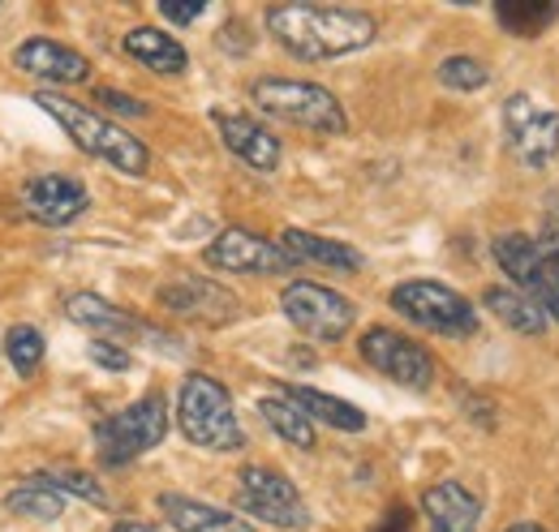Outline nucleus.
Masks as SVG:
<instances>
[{
  "label": "nucleus",
  "instance_id": "72a5a7b5",
  "mask_svg": "<svg viewBox=\"0 0 559 532\" xmlns=\"http://www.w3.org/2000/svg\"><path fill=\"white\" fill-rule=\"evenodd\" d=\"M112 532H164V529H155V524H134V520H130V524H117Z\"/></svg>",
  "mask_w": 559,
  "mask_h": 532
},
{
  "label": "nucleus",
  "instance_id": "1a4fd4ad",
  "mask_svg": "<svg viewBox=\"0 0 559 532\" xmlns=\"http://www.w3.org/2000/svg\"><path fill=\"white\" fill-rule=\"evenodd\" d=\"M237 503H241V511H250L254 520H263L272 529H310V511H306L297 485L267 464H246L237 472Z\"/></svg>",
  "mask_w": 559,
  "mask_h": 532
},
{
  "label": "nucleus",
  "instance_id": "4468645a",
  "mask_svg": "<svg viewBox=\"0 0 559 532\" xmlns=\"http://www.w3.org/2000/svg\"><path fill=\"white\" fill-rule=\"evenodd\" d=\"M86 206H91L86 185L73 177H61V172H44L22 185V210L44 228H66Z\"/></svg>",
  "mask_w": 559,
  "mask_h": 532
},
{
  "label": "nucleus",
  "instance_id": "f3484780",
  "mask_svg": "<svg viewBox=\"0 0 559 532\" xmlns=\"http://www.w3.org/2000/svg\"><path fill=\"white\" fill-rule=\"evenodd\" d=\"M421 511L430 520V532H478L483 524V503L461 481H435L421 494Z\"/></svg>",
  "mask_w": 559,
  "mask_h": 532
},
{
  "label": "nucleus",
  "instance_id": "f257e3e1",
  "mask_svg": "<svg viewBox=\"0 0 559 532\" xmlns=\"http://www.w3.org/2000/svg\"><path fill=\"white\" fill-rule=\"evenodd\" d=\"M267 31L297 61H336L361 52L374 39L379 22L366 9H345V4H272Z\"/></svg>",
  "mask_w": 559,
  "mask_h": 532
},
{
  "label": "nucleus",
  "instance_id": "412c9836",
  "mask_svg": "<svg viewBox=\"0 0 559 532\" xmlns=\"http://www.w3.org/2000/svg\"><path fill=\"white\" fill-rule=\"evenodd\" d=\"M280 245L293 254V263H314V266H328V270H361L366 258L345 245V241H332V237H314V232H301V228H284Z\"/></svg>",
  "mask_w": 559,
  "mask_h": 532
},
{
  "label": "nucleus",
  "instance_id": "20e7f679",
  "mask_svg": "<svg viewBox=\"0 0 559 532\" xmlns=\"http://www.w3.org/2000/svg\"><path fill=\"white\" fill-rule=\"evenodd\" d=\"M177 425L203 451H241L246 447V430H241V421L233 412V396L211 374H190L181 383Z\"/></svg>",
  "mask_w": 559,
  "mask_h": 532
},
{
  "label": "nucleus",
  "instance_id": "c85d7f7f",
  "mask_svg": "<svg viewBox=\"0 0 559 532\" xmlns=\"http://www.w3.org/2000/svg\"><path fill=\"white\" fill-rule=\"evenodd\" d=\"M439 82L452 86V90H483L490 82V69L478 57H448L439 65Z\"/></svg>",
  "mask_w": 559,
  "mask_h": 532
},
{
  "label": "nucleus",
  "instance_id": "7ed1b4c3",
  "mask_svg": "<svg viewBox=\"0 0 559 532\" xmlns=\"http://www.w3.org/2000/svg\"><path fill=\"white\" fill-rule=\"evenodd\" d=\"M250 99L284 125L297 130L323 133V137H345L349 133V117L341 108V99L314 82H297V77H259L250 86Z\"/></svg>",
  "mask_w": 559,
  "mask_h": 532
},
{
  "label": "nucleus",
  "instance_id": "aec40b11",
  "mask_svg": "<svg viewBox=\"0 0 559 532\" xmlns=\"http://www.w3.org/2000/svg\"><path fill=\"white\" fill-rule=\"evenodd\" d=\"M121 48H126V57H134L139 65L155 69V73H186L190 69V52L168 35V31H159V26H134L126 39H121Z\"/></svg>",
  "mask_w": 559,
  "mask_h": 532
},
{
  "label": "nucleus",
  "instance_id": "5701e85b",
  "mask_svg": "<svg viewBox=\"0 0 559 532\" xmlns=\"http://www.w3.org/2000/svg\"><path fill=\"white\" fill-rule=\"evenodd\" d=\"M483 305H487L503 327H512L516 335H543L547 331V323H551L547 310H543L530 292H521V288H487Z\"/></svg>",
  "mask_w": 559,
  "mask_h": 532
},
{
  "label": "nucleus",
  "instance_id": "f8f14e48",
  "mask_svg": "<svg viewBox=\"0 0 559 532\" xmlns=\"http://www.w3.org/2000/svg\"><path fill=\"white\" fill-rule=\"evenodd\" d=\"M503 137H508V150L525 168H547L559 155V112L534 104L530 95H508L503 99Z\"/></svg>",
  "mask_w": 559,
  "mask_h": 532
},
{
  "label": "nucleus",
  "instance_id": "6e6552de",
  "mask_svg": "<svg viewBox=\"0 0 559 532\" xmlns=\"http://www.w3.org/2000/svg\"><path fill=\"white\" fill-rule=\"evenodd\" d=\"M280 310H284V318L297 331L319 339V343H341L353 331V323H357V305H353L345 292L323 288V283H310V279L284 283Z\"/></svg>",
  "mask_w": 559,
  "mask_h": 532
},
{
  "label": "nucleus",
  "instance_id": "7c9ffc66",
  "mask_svg": "<svg viewBox=\"0 0 559 532\" xmlns=\"http://www.w3.org/2000/svg\"><path fill=\"white\" fill-rule=\"evenodd\" d=\"M95 104H104V108H112V112H121V117H146V104H139V99L126 95V90H112V86H99V90H95Z\"/></svg>",
  "mask_w": 559,
  "mask_h": 532
},
{
  "label": "nucleus",
  "instance_id": "0eeeda50",
  "mask_svg": "<svg viewBox=\"0 0 559 532\" xmlns=\"http://www.w3.org/2000/svg\"><path fill=\"white\" fill-rule=\"evenodd\" d=\"M392 310L430 335H452V339H469L478 331V314L474 305L452 292L448 283H435V279H409V283H396L392 288Z\"/></svg>",
  "mask_w": 559,
  "mask_h": 532
},
{
  "label": "nucleus",
  "instance_id": "c756f323",
  "mask_svg": "<svg viewBox=\"0 0 559 532\" xmlns=\"http://www.w3.org/2000/svg\"><path fill=\"white\" fill-rule=\"evenodd\" d=\"M91 361H95L99 370H112V374H126V370L134 365L130 348H121V343H108V339H95V343H91Z\"/></svg>",
  "mask_w": 559,
  "mask_h": 532
},
{
  "label": "nucleus",
  "instance_id": "ddd939ff",
  "mask_svg": "<svg viewBox=\"0 0 559 532\" xmlns=\"http://www.w3.org/2000/svg\"><path fill=\"white\" fill-rule=\"evenodd\" d=\"M207 266L228 270V275H293L297 263L280 241H263L250 228H224L207 250H203Z\"/></svg>",
  "mask_w": 559,
  "mask_h": 532
},
{
  "label": "nucleus",
  "instance_id": "473e14b6",
  "mask_svg": "<svg viewBox=\"0 0 559 532\" xmlns=\"http://www.w3.org/2000/svg\"><path fill=\"white\" fill-rule=\"evenodd\" d=\"M379 532H409V511H405V507L388 511V520H383V529Z\"/></svg>",
  "mask_w": 559,
  "mask_h": 532
},
{
  "label": "nucleus",
  "instance_id": "a878e982",
  "mask_svg": "<svg viewBox=\"0 0 559 532\" xmlns=\"http://www.w3.org/2000/svg\"><path fill=\"white\" fill-rule=\"evenodd\" d=\"M4 507H9L13 516L44 520V524H52V520H61V516H66V498H61L57 489H48V485L31 481V476H26V485H17V489H9V494H4Z\"/></svg>",
  "mask_w": 559,
  "mask_h": 532
},
{
  "label": "nucleus",
  "instance_id": "9d476101",
  "mask_svg": "<svg viewBox=\"0 0 559 532\" xmlns=\"http://www.w3.org/2000/svg\"><path fill=\"white\" fill-rule=\"evenodd\" d=\"M155 301L164 314L194 327H228L241 318L237 292H228L219 279H207V275H177L155 292Z\"/></svg>",
  "mask_w": 559,
  "mask_h": 532
},
{
  "label": "nucleus",
  "instance_id": "f03ea898",
  "mask_svg": "<svg viewBox=\"0 0 559 532\" xmlns=\"http://www.w3.org/2000/svg\"><path fill=\"white\" fill-rule=\"evenodd\" d=\"M35 104L61 125V130L73 137V146L78 150H86V155H95V159H104V164H112L117 172H126V177H146V168H151V150L142 146L134 133H126L117 121H108V117H99L95 108H86V104H78L70 95H61V90H35Z\"/></svg>",
  "mask_w": 559,
  "mask_h": 532
},
{
  "label": "nucleus",
  "instance_id": "bb28decb",
  "mask_svg": "<svg viewBox=\"0 0 559 532\" xmlns=\"http://www.w3.org/2000/svg\"><path fill=\"white\" fill-rule=\"evenodd\" d=\"M31 481H39V485H48V489H57V494H73V498H82V503H91V507H108V494L99 489V481L86 476V472H78V468L31 472Z\"/></svg>",
  "mask_w": 559,
  "mask_h": 532
},
{
  "label": "nucleus",
  "instance_id": "a211bd4d",
  "mask_svg": "<svg viewBox=\"0 0 559 532\" xmlns=\"http://www.w3.org/2000/svg\"><path fill=\"white\" fill-rule=\"evenodd\" d=\"M66 314H70V323L95 331V339H108V343H121V348H126L130 339L146 335V327H142L134 314L117 310L112 301H104V297H95V292H73L70 301H66Z\"/></svg>",
  "mask_w": 559,
  "mask_h": 532
},
{
  "label": "nucleus",
  "instance_id": "2eb2a0df",
  "mask_svg": "<svg viewBox=\"0 0 559 532\" xmlns=\"http://www.w3.org/2000/svg\"><path fill=\"white\" fill-rule=\"evenodd\" d=\"M13 65L48 86H73V82H86L91 77V61L82 52H73L66 44L48 39V35H35L26 44L13 48Z\"/></svg>",
  "mask_w": 559,
  "mask_h": 532
},
{
  "label": "nucleus",
  "instance_id": "f704fd0d",
  "mask_svg": "<svg viewBox=\"0 0 559 532\" xmlns=\"http://www.w3.org/2000/svg\"><path fill=\"white\" fill-rule=\"evenodd\" d=\"M508 532H547V529H538V524H516V529H508Z\"/></svg>",
  "mask_w": 559,
  "mask_h": 532
},
{
  "label": "nucleus",
  "instance_id": "6ab92c4d",
  "mask_svg": "<svg viewBox=\"0 0 559 532\" xmlns=\"http://www.w3.org/2000/svg\"><path fill=\"white\" fill-rule=\"evenodd\" d=\"M159 516L177 532H254L250 520L228 516V511L211 507L203 498H190V494H159Z\"/></svg>",
  "mask_w": 559,
  "mask_h": 532
},
{
  "label": "nucleus",
  "instance_id": "dca6fc26",
  "mask_svg": "<svg viewBox=\"0 0 559 532\" xmlns=\"http://www.w3.org/2000/svg\"><path fill=\"white\" fill-rule=\"evenodd\" d=\"M211 121L224 137V146L246 168H254V172H276L280 168V137L267 125H259L254 117H233V112H215Z\"/></svg>",
  "mask_w": 559,
  "mask_h": 532
},
{
  "label": "nucleus",
  "instance_id": "9b49d317",
  "mask_svg": "<svg viewBox=\"0 0 559 532\" xmlns=\"http://www.w3.org/2000/svg\"><path fill=\"white\" fill-rule=\"evenodd\" d=\"M357 352L370 370H379L383 378H392L409 391H430L435 387V356L409 335L392 331V327H370L357 339Z\"/></svg>",
  "mask_w": 559,
  "mask_h": 532
},
{
  "label": "nucleus",
  "instance_id": "39448f33",
  "mask_svg": "<svg viewBox=\"0 0 559 532\" xmlns=\"http://www.w3.org/2000/svg\"><path fill=\"white\" fill-rule=\"evenodd\" d=\"M164 434H168V403L159 391H151V396L134 399L130 408L104 416L95 425V447L108 468H126L146 451H155L164 443Z\"/></svg>",
  "mask_w": 559,
  "mask_h": 532
},
{
  "label": "nucleus",
  "instance_id": "393cba45",
  "mask_svg": "<svg viewBox=\"0 0 559 532\" xmlns=\"http://www.w3.org/2000/svg\"><path fill=\"white\" fill-rule=\"evenodd\" d=\"M495 17H499V26L508 35L534 39L559 17V4L556 0H503V4H495Z\"/></svg>",
  "mask_w": 559,
  "mask_h": 532
},
{
  "label": "nucleus",
  "instance_id": "cd10ccee",
  "mask_svg": "<svg viewBox=\"0 0 559 532\" xmlns=\"http://www.w3.org/2000/svg\"><path fill=\"white\" fill-rule=\"evenodd\" d=\"M4 356H9L13 374L31 378V374L39 370V361H44V335L35 331V327H26V323L9 327V331H4Z\"/></svg>",
  "mask_w": 559,
  "mask_h": 532
},
{
  "label": "nucleus",
  "instance_id": "b1692460",
  "mask_svg": "<svg viewBox=\"0 0 559 532\" xmlns=\"http://www.w3.org/2000/svg\"><path fill=\"white\" fill-rule=\"evenodd\" d=\"M259 416L276 430L288 447H297V451H314V421H310L293 399H284V396L259 399Z\"/></svg>",
  "mask_w": 559,
  "mask_h": 532
},
{
  "label": "nucleus",
  "instance_id": "4be33fe9",
  "mask_svg": "<svg viewBox=\"0 0 559 532\" xmlns=\"http://www.w3.org/2000/svg\"><path fill=\"white\" fill-rule=\"evenodd\" d=\"M284 399H293L310 421H323L341 434H361L366 430V412L341 396H328V391H314V387H297V383H284Z\"/></svg>",
  "mask_w": 559,
  "mask_h": 532
},
{
  "label": "nucleus",
  "instance_id": "2f4dec72",
  "mask_svg": "<svg viewBox=\"0 0 559 532\" xmlns=\"http://www.w3.org/2000/svg\"><path fill=\"white\" fill-rule=\"evenodd\" d=\"M159 13H164L168 22H177V26H190L194 17H203V13H207V4H203V0H190V4H177V0H159Z\"/></svg>",
  "mask_w": 559,
  "mask_h": 532
},
{
  "label": "nucleus",
  "instance_id": "423d86ee",
  "mask_svg": "<svg viewBox=\"0 0 559 532\" xmlns=\"http://www.w3.org/2000/svg\"><path fill=\"white\" fill-rule=\"evenodd\" d=\"M495 263L503 266L512 288L530 292L547 310V318L559 323V232L538 241L525 232H508L495 241Z\"/></svg>",
  "mask_w": 559,
  "mask_h": 532
}]
</instances>
